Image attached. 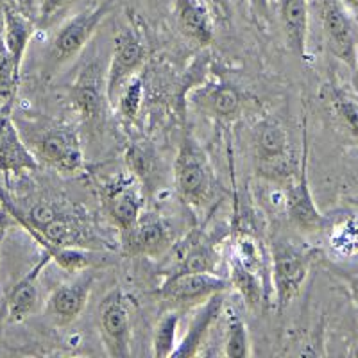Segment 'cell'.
I'll use <instances>...</instances> for the list:
<instances>
[{
  "instance_id": "cell-1",
  "label": "cell",
  "mask_w": 358,
  "mask_h": 358,
  "mask_svg": "<svg viewBox=\"0 0 358 358\" xmlns=\"http://www.w3.org/2000/svg\"><path fill=\"white\" fill-rule=\"evenodd\" d=\"M0 201L8 208L9 215L17 219L22 228L43 248L50 260L62 248L104 249L101 235L90 228L85 217L62 203L41 199L24 212L4 197H0Z\"/></svg>"
},
{
  "instance_id": "cell-2",
  "label": "cell",
  "mask_w": 358,
  "mask_h": 358,
  "mask_svg": "<svg viewBox=\"0 0 358 358\" xmlns=\"http://www.w3.org/2000/svg\"><path fill=\"white\" fill-rule=\"evenodd\" d=\"M252 159L260 178L283 187L296 178L301 165V158L296 159L294 155L285 126L274 117L262 118L255 126Z\"/></svg>"
},
{
  "instance_id": "cell-3",
  "label": "cell",
  "mask_w": 358,
  "mask_h": 358,
  "mask_svg": "<svg viewBox=\"0 0 358 358\" xmlns=\"http://www.w3.org/2000/svg\"><path fill=\"white\" fill-rule=\"evenodd\" d=\"M174 185L179 199L201 210L215 196V174L197 138L185 127L174 162Z\"/></svg>"
},
{
  "instance_id": "cell-4",
  "label": "cell",
  "mask_w": 358,
  "mask_h": 358,
  "mask_svg": "<svg viewBox=\"0 0 358 358\" xmlns=\"http://www.w3.org/2000/svg\"><path fill=\"white\" fill-rule=\"evenodd\" d=\"M271 285L276 294L278 310L289 308L290 303L301 292L310 268L315 264L319 251L296 244L289 238H276L271 242Z\"/></svg>"
},
{
  "instance_id": "cell-5",
  "label": "cell",
  "mask_w": 358,
  "mask_h": 358,
  "mask_svg": "<svg viewBox=\"0 0 358 358\" xmlns=\"http://www.w3.org/2000/svg\"><path fill=\"white\" fill-rule=\"evenodd\" d=\"M113 6L115 0H102L101 4L85 9L63 22L62 27L54 34L47 56H45V76L50 78L79 56L92 36L97 33L104 18L113 11Z\"/></svg>"
},
{
  "instance_id": "cell-6",
  "label": "cell",
  "mask_w": 358,
  "mask_h": 358,
  "mask_svg": "<svg viewBox=\"0 0 358 358\" xmlns=\"http://www.w3.org/2000/svg\"><path fill=\"white\" fill-rule=\"evenodd\" d=\"M285 208L287 217L294 228L301 233H321L331 228V220L321 213L315 201H313L312 190L308 181V133L306 126H303V149H301V165L297 171L296 178L287 183L285 187Z\"/></svg>"
},
{
  "instance_id": "cell-7",
  "label": "cell",
  "mask_w": 358,
  "mask_h": 358,
  "mask_svg": "<svg viewBox=\"0 0 358 358\" xmlns=\"http://www.w3.org/2000/svg\"><path fill=\"white\" fill-rule=\"evenodd\" d=\"M38 162H43L62 174H79L85 171L79 129L73 126H52L33 136L29 147Z\"/></svg>"
},
{
  "instance_id": "cell-8",
  "label": "cell",
  "mask_w": 358,
  "mask_h": 358,
  "mask_svg": "<svg viewBox=\"0 0 358 358\" xmlns=\"http://www.w3.org/2000/svg\"><path fill=\"white\" fill-rule=\"evenodd\" d=\"M147 43L142 33L133 25L120 29L113 40L110 65L106 70V95L110 106L117 104V99L124 86L138 73L147 59Z\"/></svg>"
},
{
  "instance_id": "cell-9",
  "label": "cell",
  "mask_w": 358,
  "mask_h": 358,
  "mask_svg": "<svg viewBox=\"0 0 358 358\" xmlns=\"http://www.w3.org/2000/svg\"><path fill=\"white\" fill-rule=\"evenodd\" d=\"M229 287L228 278L210 271H174L162 283L158 296L171 308L183 310L196 303H204L213 294L226 292Z\"/></svg>"
},
{
  "instance_id": "cell-10",
  "label": "cell",
  "mask_w": 358,
  "mask_h": 358,
  "mask_svg": "<svg viewBox=\"0 0 358 358\" xmlns=\"http://www.w3.org/2000/svg\"><path fill=\"white\" fill-rule=\"evenodd\" d=\"M321 25L326 49L351 70L358 63V29L342 0H322Z\"/></svg>"
},
{
  "instance_id": "cell-11",
  "label": "cell",
  "mask_w": 358,
  "mask_h": 358,
  "mask_svg": "<svg viewBox=\"0 0 358 358\" xmlns=\"http://www.w3.org/2000/svg\"><path fill=\"white\" fill-rule=\"evenodd\" d=\"M102 346L113 358L131 357V312L126 294L113 289L102 297L97 310Z\"/></svg>"
},
{
  "instance_id": "cell-12",
  "label": "cell",
  "mask_w": 358,
  "mask_h": 358,
  "mask_svg": "<svg viewBox=\"0 0 358 358\" xmlns=\"http://www.w3.org/2000/svg\"><path fill=\"white\" fill-rule=\"evenodd\" d=\"M69 97L85 126L95 129L104 122L110 102L106 95V76L97 63H90L78 73L76 81L70 85Z\"/></svg>"
},
{
  "instance_id": "cell-13",
  "label": "cell",
  "mask_w": 358,
  "mask_h": 358,
  "mask_svg": "<svg viewBox=\"0 0 358 358\" xmlns=\"http://www.w3.org/2000/svg\"><path fill=\"white\" fill-rule=\"evenodd\" d=\"M95 274L92 268H85L73 280L66 281L50 294L47 301V313L56 324L69 326L85 312L88 305Z\"/></svg>"
},
{
  "instance_id": "cell-14",
  "label": "cell",
  "mask_w": 358,
  "mask_h": 358,
  "mask_svg": "<svg viewBox=\"0 0 358 358\" xmlns=\"http://www.w3.org/2000/svg\"><path fill=\"white\" fill-rule=\"evenodd\" d=\"M102 204L111 222L126 231L143 213V197L133 178H115L102 187Z\"/></svg>"
},
{
  "instance_id": "cell-15",
  "label": "cell",
  "mask_w": 358,
  "mask_h": 358,
  "mask_svg": "<svg viewBox=\"0 0 358 358\" xmlns=\"http://www.w3.org/2000/svg\"><path fill=\"white\" fill-rule=\"evenodd\" d=\"M171 244V229L156 213H142L129 229L122 231L124 252L131 257H159Z\"/></svg>"
},
{
  "instance_id": "cell-16",
  "label": "cell",
  "mask_w": 358,
  "mask_h": 358,
  "mask_svg": "<svg viewBox=\"0 0 358 358\" xmlns=\"http://www.w3.org/2000/svg\"><path fill=\"white\" fill-rule=\"evenodd\" d=\"M38 167L40 162L29 145H25L20 131L13 122L11 111L0 108V171L9 178V176L34 172L38 171Z\"/></svg>"
},
{
  "instance_id": "cell-17",
  "label": "cell",
  "mask_w": 358,
  "mask_h": 358,
  "mask_svg": "<svg viewBox=\"0 0 358 358\" xmlns=\"http://www.w3.org/2000/svg\"><path fill=\"white\" fill-rule=\"evenodd\" d=\"M244 102V94L229 83H210L194 92L197 110L222 124L233 122L241 117Z\"/></svg>"
},
{
  "instance_id": "cell-18",
  "label": "cell",
  "mask_w": 358,
  "mask_h": 358,
  "mask_svg": "<svg viewBox=\"0 0 358 358\" xmlns=\"http://www.w3.org/2000/svg\"><path fill=\"white\" fill-rule=\"evenodd\" d=\"M321 99L335 126L348 140L358 145V95L341 83L328 81L322 85Z\"/></svg>"
},
{
  "instance_id": "cell-19",
  "label": "cell",
  "mask_w": 358,
  "mask_h": 358,
  "mask_svg": "<svg viewBox=\"0 0 358 358\" xmlns=\"http://www.w3.org/2000/svg\"><path fill=\"white\" fill-rule=\"evenodd\" d=\"M49 262L50 257L43 251L40 262L9 290L6 306H8V319L11 322H24L33 313H36L40 306V274Z\"/></svg>"
},
{
  "instance_id": "cell-20",
  "label": "cell",
  "mask_w": 358,
  "mask_h": 358,
  "mask_svg": "<svg viewBox=\"0 0 358 358\" xmlns=\"http://www.w3.org/2000/svg\"><path fill=\"white\" fill-rule=\"evenodd\" d=\"M224 294L226 292L213 294L212 297H208L206 301L203 303V306L196 313L194 321L188 326L185 337L176 344V350L172 351L171 358H188L196 357L199 353V348L204 342V338H206L208 330L215 324V321L219 319L220 313H222Z\"/></svg>"
},
{
  "instance_id": "cell-21",
  "label": "cell",
  "mask_w": 358,
  "mask_h": 358,
  "mask_svg": "<svg viewBox=\"0 0 358 358\" xmlns=\"http://www.w3.org/2000/svg\"><path fill=\"white\" fill-rule=\"evenodd\" d=\"M278 13L290 50L299 59H305L308 47V2L278 0Z\"/></svg>"
},
{
  "instance_id": "cell-22",
  "label": "cell",
  "mask_w": 358,
  "mask_h": 358,
  "mask_svg": "<svg viewBox=\"0 0 358 358\" xmlns=\"http://www.w3.org/2000/svg\"><path fill=\"white\" fill-rule=\"evenodd\" d=\"M179 31L197 45H210L213 40L212 17L201 0H172Z\"/></svg>"
},
{
  "instance_id": "cell-23",
  "label": "cell",
  "mask_w": 358,
  "mask_h": 358,
  "mask_svg": "<svg viewBox=\"0 0 358 358\" xmlns=\"http://www.w3.org/2000/svg\"><path fill=\"white\" fill-rule=\"evenodd\" d=\"M2 13H4L6 45H8L9 54H11L15 70H17L18 76H22L25 52H27V47L36 29H34L33 22L13 6H2Z\"/></svg>"
},
{
  "instance_id": "cell-24",
  "label": "cell",
  "mask_w": 358,
  "mask_h": 358,
  "mask_svg": "<svg viewBox=\"0 0 358 358\" xmlns=\"http://www.w3.org/2000/svg\"><path fill=\"white\" fill-rule=\"evenodd\" d=\"M229 283L241 292L249 308H258L265 299V276L255 273L241 262L229 257Z\"/></svg>"
},
{
  "instance_id": "cell-25",
  "label": "cell",
  "mask_w": 358,
  "mask_h": 358,
  "mask_svg": "<svg viewBox=\"0 0 358 358\" xmlns=\"http://www.w3.org/2000/svg\"><path fill=\"white\" fill-rule=\"evenodd\" d=\"M18 85H20V76L15 70L11 54L6 45L4 13L0 6V108H4L6 111H11L13 104H15Z\"/></svg>"
},
{
  "instance_id": "cell-26",
  "label": "cell",
  "mask_w": 358,
  "mask_h": 358,
  "mask_svg": "<svg viewBox=\"0 0 358 358\" xmlns=\"http://www.w3.org/2000/svg\"><path fill=\"white\" fill-rule=\"evenodd\" d=\"M181 322V308H171L162 315L152 337V355L158 358L171 357L178 344V328Z\"/></svg>"
},
{
  "instance_id": "cell-27",
  "label": "cell",
  "mask_w": 358,
  "mask_h": 358,
  "mask_svg": "<svg viewBox=\"0 0 358 358\" xmlns=\"http://www.w3.org/2000/svg\"><path fill=\"white\" fill-rule=\"evenodd\" d=\"M224 355L229 358H248L251 355L248 326H245L244 319L233 310L228 312V321H226Z\"/></svg>"
},
{
  "instance_id": "cell-28",
  "label": "cell",
  "mask_w": 358,
  "mask_h": 358,
  "mask_svg": "<svg viewBox=\"0 0 358 358\" xmlns=\"http://www.w3.org/2000/svg\"><path fill=\"white\" fill-rule=\"evenodd\" d=\"M142 97H143V85H142V79L138 76H134L124 90L120 92L117 99V104L122 117L126 120H134V118L138 117V111H140V104H142Z\"/></svg>"
},
{
  "instance_id": "cell-29",
  "label": "cell",
  "mask_w": 358,
  "mask_h": 358,
  "mask_svg": "<svg viewBox=\"0 0 358 358\" xmlns=\"http://www.w3.org/2000/svg\"><path fill=\"white\" fill-rule=\"evenodd\" d=\"M331 245L342 257L358 251V217H350L335 228Z\"/></svg>"
},
{
  "instance_id": "cell-30",
  "label": "cell",
  "mask_w": 358,
  "mask_h": 358,
  "mask_svg": "<svg viewBox=\"0 0 358 358\" xmlns=\"http://www.w3.org/2000/svg\"><path fill=\"white\" fill-rule=\"evenodd\" d=\"M73 0H41L38 9V27L49 29L65 17Z\"/></svg>"
},
{
  "instance_id": "cell-31",
  "label": "cell",
  "mask_w": 358,
  "mask_h": 358,
  "mask_svg": "<svg viewBox=\"0 0 358 358\" xmlns=\"http://www.w3.org/2000/svg\"><path fill=\"white\" fill-rule=\"evenodd\" d=\"M335 273L342 278V280L346 281L348 290H350V296L353 299L355 306H357V312H358V273H350V271H344V268H334Z\"/></svg>"
},
{
  "instance_id": "cell-32",
  "label": "cell",
  "mask_w": 358,
  "mask_h": 358,
  "mask_svg": "<svg viewBox=\"0 0 358 358\" xmlns=\"http://www.w3.org/2000/svg\"><path fill=\"white\" fill-rule=\"evenodd\" d=\"M248 4L258 20H271V0H248Z\"/></svg>"
},
{
  "instance_id": "cell-33",
  "label": "cell",
  "mask_w": 358,
  "mask_h": 358,
  "mask_svg": "<svg viewBox=\"0 0 358 358\" xmlns=\"http://www.w3.org/2000/svg\"><path fill=\"white\" fill-rule=\"evenodd\" d=\"M342 2H344V6H346L351 15L358 17V0H342Z\"/></svg>"
},
{
  "instance_id": "cell-34",
  "label": "cell",
  "mask_w": 358,
  "mask_h": 358,
  "mask_svg": "<svg viewBox=\"0 0 358 358\" xmlns=\"http://www.w3.org/2000/svg\"><path fill=\"white\" fill-rule=\"evenodd\" d=\"M212 2L217 6V8L220 9V11H224L226 15H228V13H229V2H228V0H212Z\"/></svg>"
},
{
  "instance_id": "cell-35",
  "label": "cell",
  "mask_w": 358,
  "mask_h": 358,
  "mask_svg": "<svg viewBox=\"0 0 358 358\" xmlns=\"http://www.w3.org/2000/svg\"><path fill=\"white\" fill-rule=\"evenodd\" d=\"M4 235H6L4 226H0V245H2V241H4Z\"/></svg>"
},
{
  "instance_id": "cell-36",
  "label": "cell",
  "mask_w": 358,
  "mask_h": 358,
  "mask_svg": "<svg viewBox=\"0 0 358 358\" xmlns=\"http://www.w3.org/2000/svg\"><path fill=\"white\" fill-rule=\"evenodd\" d=\"M351 355H353V357H358V342H357V344H355L353 350H351Z\"/></svg>"
},
{
  "instance_id": "cell-37",
  "label": "cell",
  "mask_w": 358,
  "mask_h": 358,
  "mask_svg": "<svg viewBox=\"0 0 358 358\" xmlns=\"http://www.w3.org/2000/svg\"><path fill=\"white\" fill-rule=\"evenodd\" d=\"M357 70H358V63H357Z\"/></svg>"
}]
</instances>
